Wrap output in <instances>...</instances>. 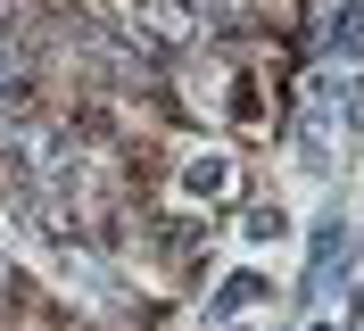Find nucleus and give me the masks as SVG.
Here are the masks:
<instances>
[{"label":"nucleus","mask_w":364,"mask_h":331,"mask_svg":"<svg viewBox=\"0 0 364 331\" xmlns=\"http://www.w3.org/2000/svg\"><path fill=\"white\" fill-rule=\"evenodd\" d=\"M182 182H191V191H224V182H232V157H191V174H182Z\"/></svg>","instance_id":"obj_1"},{"label":"nucleus","mask_w":364,"mask_h":331,"mask_svg":"<svg viewBox=\"0 0 364 331\" xmlns=\"http://www.w3.org/2000/svg\"><path fill=\"white\" fill-rule=\"evenodd\" d=\"M0 290H9V273H0Z\"/></svg>","instance_id":"obj_2"}]
</instances>
